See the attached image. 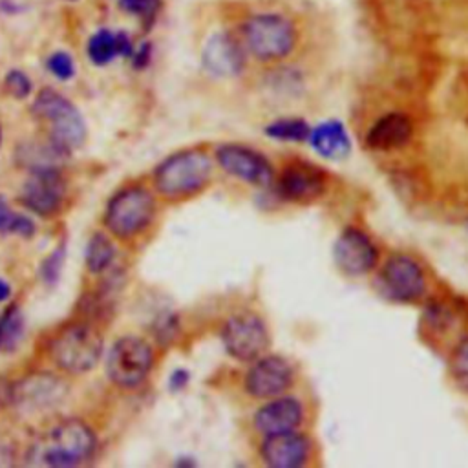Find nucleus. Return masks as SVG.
Instances as JSON below:
<instances>
[{
    "label": "nucleus",
    "mask_w": 468,
    "mask_h": 468,
    "mask_svg": "<svg viewBox=\"0 0 468 468\" xmlns=\"http://www.w3.org/2000/svg\"><path fill=\"white\" fill-rule=\"evenodd\" d=\"M265 133L272 139H278V141H307L309 139V133H311V126L303 121V119H294V117H289V119H278L274 122H271L267 128H265Z\"/></svg>",
    "instance_id": "22"
},
{
    "label": "nucleus",
    "mask_w": 468,
    "mask_h": 468,
    "mask_svg": "<svg viewBox=\"0 0 468 468\" xmlns=\"http://www.w3.org/2000/svg\"><path fill=\"white\" fill-rule=\"evenodd\" d=\"M95 437L91 430L79 422L68 420L51 430L31 450L29 463L44 466H73L91 455Z\"/></svg>",
    "instance_id": "2"
},
{
    "label": "nucleus",
    "mask_w": 468,
    "mask_h": 468,
    "mask_svg": "<svg viewBox=\"0 0 468 468\" xmlns=\"http://www.w3.org/2000/svg\"><path fill=\"white\" fill-rule=\"evenodd\" d=\"M311 452L307 437L292 431L271 433L261 442L260 453L267 466L272 468H296L305 464Z\"/></svg>",
    "instance_id": "16"
},
{
    "label": "nucleus",
    "mask_w": 468,
    "mask_h": 468,
    "mask_svg": "<svg viewBox=\"0 0 468 468\" xmlns=\"http://www.w3.org/2000/svg\"><path fill=\"white\" fill-rule=\"evenodd\" d=\"M11 389L13 388H9L4 382H0V406H4L11 399Z\"/></svg>",
    "instance_id": "33"
},
{
    "label": "nucleus",
    "mask_w": 468,
    "mask_h": 468,
    "mask_svg": "<svg viewBox=\"0 0 468 468\" xmlns=\"http://www.w3.org/2000/svg\"><path fill=\"white\" fill-rule=\"evenodd\" d=\"M113 245L102 234H93L86 249V265L91 272L104 271L113 260Z\"/></svg>",
    "instance_id": "23"
},
{
    "label": "nucleus",
    "mask_w": 468,
    "mask_h": 468,
    "mask_svg": "<svg viewBox=\"0 0 468 468\" xmlns=\"http://www.w3.org/2000/svg\"><path fill=\"white\" fill-rule=\"evenodd\" d=\"M212 161L203 150H183L165 159L155 170V186L168 197H181L205 186Z\"/></svg>",
    "instance_id": "4"
},
{
    "label": "nucleus",
    "mask_w": 468,
    "mask_h": 468,
    "mask_svg": "<svg viewBox=\"0 0 468 468\" xmlns=\"http://www.w3.org/2000/svg\"><path fill=\"white\" fill-rule=\"evenodd\" d=\"M152 362V349L144 340L124 336L113 344L108 355V375L115 384L133 388L144 380Z\"/></svg>",
    "instance_id": "8"
},
{
    "label": "nucleus",
    "mask_w": 468,
    "mask_h": 468,
    "mask_svg": "<svg viewBox=\"0 0 468 468\" xmlns=\"http://www.w3.org/2000/svg\"><path fill=\"white\" fill-rule=\"evenodd\" d=\"M102 353V338L97 329L86 324H73L62 329L51 344L55 362L68 371L91 369Z\"/></svg>",
    "instance_id": "5"
},
{
    "label": "nucleus",
    "mask_w": 468,
    "mask_h": 468,
    "mask_svg": "<svg viewBox=\"0 0 468 468\" xmlns=\"http://www.w3.org/2000/svg\"><path fill=\"white\" fill-rule=\"evenodd\" d=\"M201 58L205 69L216 77H236L245 64L243 46L225 31L208 37Z\"/></svg>",
    "instance_id": "14"
},
{
    "label": "nucleus",
    "mask_w": 468,
    "mask_h": 468,
    "mask_svg": "<svg viewBox=\"0 0 468 468\" xmlns=\"http://www.w3.org/2000/svg\"><path fill=\"white\" fill-rule=\"evenodd\" d=\"M333 258L336 267L349 276H360L369 272L377 263V247L358 229H346L338 236L333 247Z\"/></svg>",
    "instance_id": "10"
},
{
    "label": "nucleus",
    "mask_w": 468,
    "mask_h": 468,
    "mask_svg": "<svg viewBox=\"0 0 468 468\" xmlns=\"http://www.w3.org/2000/svg\"><path fill=\"white\" fill-rule=\"evenodd\" d=\"M64 247H57L44 261H42V267H40V272H42V280L46 283H55L60 276V269H62V263H64Z\"/></svg>",
    "instance_id": "28"
},
{
    "label": "nucleus",
    "mask_w": 468,
    "mask_h": 468,
    "mask_svg": "<svg viewBox=\"0 0 468 468\" xmlns=\"http://www.w3.org/2000/svg\"><path fill=\"white\" fill-rule=\"evenodd\" d=\"M64 386L51 375H31L11 389V399L22 408L40 410L55 404L64 395Z\"/></svg>",
    "instance_id": "18"
},
{
    "label": "nucleus",
    "mask_w": 468,
    "mask_h": 468,
    "mask_svg": "<svg viewBox=\"0 0 468 468\" xmlns=\"http://www.w3.org/2000/svg\"><path fill=\"white\" fill-rule=\"evenodd\" d=\"M413 133V124L408 115L391 112L378 117L367 130L366 144L373 150H393L404 146Z\"/></svg>",
    "instance_id": "19"
},
{
    "label": "nucleus",
    "mask_w": 468,
    "mask_h": 468,
    "mask_svg": "<svg viewBox=\"0 0 468 468\" xmlns=\"http://www.w3.org/2000/svg\"><path fill=\"white\" fill-rule=\"evenodd\" d=\"M221 340L230 356L239 362H254L269 347V331L260 316L239 313L225 322Z\"/></svg>",
    "instance_id": "6"
},
{
    "label": "nucleus",
    "mask_w": 468,
    "mask_h": 468,
    "mask_svg": "<svg viewBox=\"0 0 468 468\" xmlns=\"http://www.w3.org/2000/svg\"><path fill=\"white\" fill-rule=\"evenodd\" d=\"M0 232H15L27 238L35 232V225L29 218L9 210L5 201L0 199Z\"/></svg>",
    "instance_id": "24"
},
{
    "label": "nucleus",
    "mask_w": 468,
    "mask_h": 468,
    "mask_svg": "<svg viewBox=\"0 0 468 468\" xmlns=\"http://www.w3.org/2000/svg\"><path fill=\"white\" fill-rule=\"evenodd\" d=\"M64 181L58 170L51 166H37L22 188V201L40 216L53 214L64 197Z\"/></svg>",
    "instance_id": "13"
},
{
    "label": "nucleus",
    "mask_w": 468,
    "mask_h": 468,
    "mask_svg": "<svg viewBox=\"0 0 468 468\" xmlns=\"http://www.w3.org/2000/svg\"><path fill=\"white\" fill-rule=\"evenodd\" d=\"M292 367L282 356H260L245 377V389L256 399L282 395L292 384Z\"/></svg>",
    "instance_id": "11"
},
{
    "label": "nucleus",
    "mask_w": 468,
    "mask_h": 468,
    "mask_svg": "<svg viewBox=\"0 0 468 468\" xmlns=\"http://www.w3.org/2000/svg\"><path fill=\"white\" fill-rule=\"evenodd\" d=\"M303 408L300 400L292 397H272L267 404H263L256 415L254 424L265 435L292 431L302 424Z\"/></svg>",
    "instance_id": "17"
},
{
    "label": "nucleus",
    "mask_w": 468,
    "mask_h": 468,
    "mask_svg": "<svg viewBox=\"0 0 468 468\" xmlns=\"http://www.w3.org/2000/svg\"><path fill=\"white\" fill-rule=\"evenodd\" d=\"M0 347H2V331H0Z\"/></svg>",
    "instance_id": "35"
},
{
    "label": "nucleus",
    "mask_w": 468,
    "mask_h": 468,
    "mask_svg": "<svg viewBox=\"0 0 468 468\" xmlns=\"http://www.w3.org/2000/svg\"><path fill=\"white\" fill-rule=\"evenodd\" d=\"M48 69L62 80H68L75 75V62L71 58L69 53L66 51H55L53 55H49L48 58Z\"/></svg>",
    "instance_id": "27"
},
{
    "label": "nucleus",
    "mask_w": 468,
    "mask_h": 468,
    "mask_svg": "<svg viewBox=\"0 0 468 468\" xmlns=\"http://www.w3.org/2000/svg\"><path fill=\"white\" fill-rule=\"evenodd\" d=\"M33 113L49 124V141L60 154H68L84 143L86 124L82 115L64 95L49 88L42 90L33 102Z\"/></svg>",
    "instance_id": "3"
},
{
    "label": "nucleus",
    "mask_w": 468,
    "mask_h": 468,
    "mask_svg": "<svg viewBox=\"0 0 468 468\" xmlns=\"http://www.w3.org/2000/svg\"><path fill=\"white\" fill-rule=\"evenodd\" d=\"M216 161L227 174L256 186H267L274 177L265 155L243 144L219 146L216 150Z\"/></svg>",
    "instance_id": "9"
},
{
    "label": "nucleus",
    "mask_w": 468,
    "mask_h": 468,
    "mask_svg": "<svg viewBox=\"0 0 468 468\" xmlns=\"http://www.w3.org/2000/svg\"><path fill=\"white\" fill-rule=\"evenodd\" d=\"M278 190L287 201L309 203L324 194L325 177L324 172L313 165L292 163L283 168L278 179Z\"/></svg>",
    "instance_id": "15"
},
{
    "label": "nucleus",
    "mask_w": 468,
    "mask_h": 468,
    "mask_svg": "<svg viewBox=\"0 0 468 468\" xmlns=\"http://www.w3.org/2000/svg\"><path fill=\"white\" fill-rule=\"evenodd\" d=\"M5 90L16 97V99H24L29 95L31 91V80L27 79V75L24 71H18V69H11L7 75H5Z\"/></svg>",
    "instance_id": "30"
},
{
    "label": "nucleus",
    "mask_w": 468,
    "mask_h": 468,
    "mask_svg": "<svg viewBox=\"0 0 468 468\" xmlns=\"http://www.w3.org/2000/svg\"><path fill=\"white\" fill-rule=\"evenodd\" d=\"M382 282L389 296L402 302L417 300L426 291V276L420 265L406 254H393L386 260Z\"/></svg>",
    "instance_id": "12"
},
{
    "label": "nucleus",
    "mask_w": 468,
    "mask_h": 468,
    "mask_svg": "<svg viewBox=\"0 0 468 468\" xmlns=\"http://www.w3.org/2000/svg\"><path fill=\"white\" fill-rule=\"evenodd\" d=\"M307 141L322 157L327 159H342L351 150V141L346 126L338 121H325L311 128Z\"/></svg>",
    "instance_id": "20"
},
{
    "label": "nucleus",
    "mask_w": 468,
    "mask_h": 468,
    "mask_svg": "<svg viewBox=\"0 0 468 468\" xmlns=\"http://www.w3.org/2000/svg\"><path fill=\"white\" fill-rule=\"evenodd\" d=\"M450 371L457 386L464 391H468V338H464L450 358Z\"/></svg>",
    "instance_id": "26"
},
{
    "label": "nucleus",
    "mask_w": 468,
    "mask_h": 468,
    "mask_svg": "<svg viewBox=\"0 0 468 468\" xmlns=\"http://www.w3.org/2000/svg\"><path fill=\"white\" fill-rule=\"evenodd\" d=\"M186 380H188V373L185 369H177L170 377V388L172 389H179V388H183L186 384Z\"/></svg>",
    "instance_id": "32"
},
{
    "label": "nucleus",
    "mask_w": 468,
    "mask_h": 468,
    "mask_svg": "<svg viewBox=\"0 0 468 468\" xmlns=\"http://www.w3.org/2000/svg\"><path fill=\"white\" fill-rule=\"evenodd\" d=\"M150 55H152V46H150L148 42L141 44V46H139L137 49H133V53H132V62H133V66H135L137 69L148 66Z\"/></svg>",
    "instance_id": "31"
},
{
    "label": "nucleus",
    "mask_w": 468,
    "mask_h": 468,
    "mask_svg": "<svg viewBox=\"0 0 468 468\" xmlns=\"http://www.w3.org/2000/svg\"><path fill=\"white\" fill-rule=\"evenodd\" d=\"M243 46L258 60H278L296 46V26L282 13H258L241 26Z\"/></svg>",
    "instance_id": "1"
},
{
    "label": "nucleus",
    "mask_w": 468,
    "mask_h": 468,
    "mask_svg": "<svg viewBox=\"0 0 468 468\" xmlns=\"http://www.w3.org/2000/svg\"><path fill=\"white\" fill-rule=\"evenodd\" d=\"M155 210L150 192L144 188H126L119 192L106 208V225L119 236H132L144 229Z\"/></svg>",
    "instance_id": "7"
},
{
    "label": "nucleus",
    "mask_w": 468,
    "mask_h": 468,
    "mask_svg": "<svg viewBox=\"0 0 468 468\" xmlns=\"http://www.w3.org/2000/svg\"><path fill=\"white\" fill-rule=\"evenodd\" d=\"M9 292H11L9 285H7L4 280H0V302H2V300H5V298L9 296Z\"/></svg>",
    "instance_id": "34"
},
{
    "label": "nucleus",
    "mask_w": 468,
    "mask_h": 468,
    "mask_svg": "<svg viewBox=\"0 0 468 468\" xmlns=\"http://www.w3.org/2000/svg\"><path fill=\"white\" fill-rule=\"evenodd\" d=\"M159 5L161 0H119V7L122 11L141 18H154Z\"/></svg>",
    "instance_id": "29"
},
{
    "label": "nucleus",
    "mask_w": 468,
    "mask_h": 468,
    "mask_svg": "<svg viewBox=\"0 0 468 468\" xmlns=\"http://www.w3.org/2000/svg\"><path fill=\"white\" fill-rule=\"evenodd\" d=\"M0 331H2V347L4 349H13L16 346V342L20 340L22 331H24L22 314L18 313L16 307H11L0 318Z\"/></svg>",
    "instance_id": "25"
},
{
    "label": "nucleus",
    "mask_w": 468,
    "mask_h": 468,
    "mask_svg": "<svg viewBox=\"0 0 468 468\" xmlns=\"http://www.w3.org/2000/svg\"><path fill=\"white\" fill-rule=\"evenodd\" d=\"M133 49L135 48H133V44H132V40H130V37L126 33H122V31L112 33L110 29L95 31L90 37L88 46H86L88 57L97 66H104V64L112 62L115 55L132 57Z\"/></svg>",
    "instance_id": "21"
}]
</instances>
